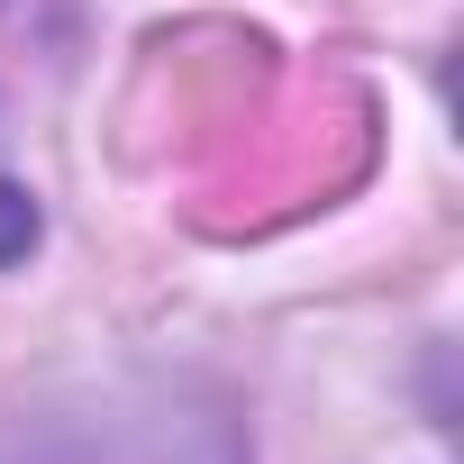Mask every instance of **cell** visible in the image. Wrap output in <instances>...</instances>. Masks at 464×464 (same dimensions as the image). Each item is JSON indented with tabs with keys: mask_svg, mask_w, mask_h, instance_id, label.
Masks as SVG:
<instances>
[{
	"mask_svg": "<svg viewBox=\"0 0 464 464\" xmlns=\"http://www.w3.org/2000/svg\"><path fill=\"white\" fill-rule=\"evenodd\" d=\"M28 246H37V200L19 182H0V265H19Z\"/></svg>",
	"mask_w": 464,
	"mask_h": 464,
	"instance_id": "obj_1",
	"label": "cell"
}]
</instances>
